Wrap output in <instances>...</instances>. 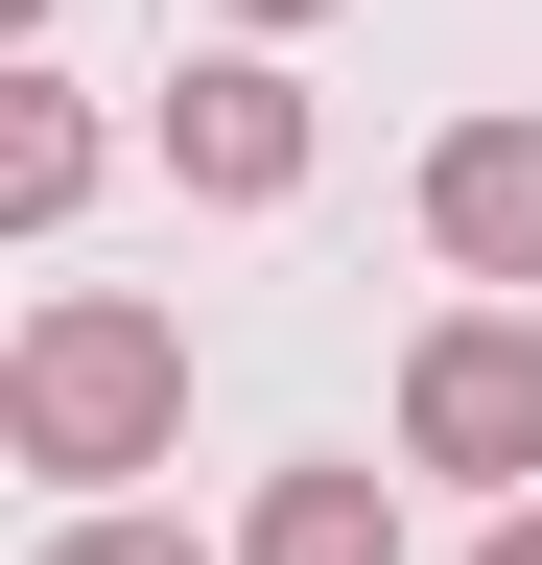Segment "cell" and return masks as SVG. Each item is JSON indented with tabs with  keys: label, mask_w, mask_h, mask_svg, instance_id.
I'll list each match as a JSON object with an SVG mask.
<instances>
[{
	"label": "cell",
	"mask_w": 542,
	"mask_h": 565,
	"mask_svg": "<svg viewBox=\"0 0 542 565\" xmlns=\"http://www.w3.org/2000/svg\"><path fill=\"white\" fill-rule=\"evenodd\" d=\"M166 424H189V307H142V282H47L24 353H0V448H24L47 494H118V471H166Z\"/></svg>",
	"instance_id": "obj_1"
},
{
	"label": "cell",
	"mask_w": 542,
	"mask_h": 565,
	"mask_svg": "<svg viewBox=\"0 0 542 565\" xmlns=\"http://www.w3.org/2000/svg\"><path fill=\"white\" fill-rule=\"evenodd\" d=\"M401 471L542 494V330H519V307H448L425 353H401Z\"/></svg>",
	"instance_id": "obj_2"
},
{
	"label": "cell",
	"mask_w": 542,
	"mask_h": 565,
	"mask_svg": "<svg viewBox=\"0 0 542 565\" xmlns=\"http://www.w3.org/2000/svg\"><path fill=\"white\" fill-rule=\"evenodd\" d=\"M166 166L213 189V212H284V189H307V71H284V47L166 71Z\"/></svg>",
	"instance_id": "obj_3"
},
{
	"label": "cell",
	"mask_w": 542,
	"mask_h": 565,
	"mask_svg": "<svg viewBox=\"0 0 542 565\" xmlns=\"http://www.w3.org/2000/svg\"><path fill=\"white\" fill-rule=\"evenodd\" d=\"M425 236H448V282H542V118H448L425 141Z\"/></svg>",
	"instance_id": "obj_4"
},
{
	"label": "cell",
	"mask_w": 542,
	"mask_h": 565,
	"mask_svg": "<svg viewBox=\"0 0 542 565\" xmlns=\"http://www.w3.org/2000/svg\"><path fill=\"white\" fill-rule=\"evenodd\" d=\"M236 565H401V471H259V519H236Z\"/></svg>",
	"instance_id": "obj_5"
},
{
	"label": "cell",
	"mask_w": 542,
	"mask_h": 565,
	"mask_svg": "<svg viewBox=\"0 0 542 565\" xmlns=\"http://www.w3.org/2000/svg\"><path fill=\"white\" fill-rule=\"evenodd\" d=\"M72 212H95V95L0 71V236H72Z\"/></svg>",
	"instance_id": "obj_6"
},
{
	"label": "cell",
	"mask_w": 542,
	"mask_h": 565,
	"mask_svg": "<svg viewBox=\"0 0 542 565\" xmlns=\"http://www.w3.org/2000/svg\"><path fill=\"white\" fill-rule=\"evenodd\" d=\"M47 565H213V542H166V519H118V494H72V519H47Z\"/></svg>",
	"instance_id": "obj_7"
},
{
	"label": "cell",
	"mask_w": 542,
	"mask_h": 565,
	"mask_svg": "<svg viewBox=\"0 0 542 565\" xmlns=\"http://www.w3.org/2000/svg\"><path fill=\"white\" fill-rule=\"evenodd\" d=\"M471 565H542V494H496V542H471Z\"/></svg>",
	"instance_id": "obj_8"
},
{
	"label": "cell",
	"mask_w": 542,
	"mask_h": 565,
	"mask_svg": "<svg viewBox=\"0 0 542 565\" xmlns=\"http://www.w3.org/2000/svg\"><path fill=\"white\" fill-rule=\"evenodd\" d=\"M236 24H259V47H284V24H330V0H236Z\"/></svg>",
	"instance_id": "obj_9"
}]
</instances>
